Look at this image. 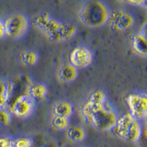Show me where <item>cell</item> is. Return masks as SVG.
Returning a JSON list of instances; mask_svg holds the SVG:
<instances>
[{
	"label": "cell",
	"mask_w": 147,
	"mask_h": 147,
	"mask_svg": "<svg viewBox=\"0 0 147 147\" xmlns=\"http://www.w3.org/2000/svg\"><path fill=\"white\" fill-rule=\"evenodd\" d=\"M34 24L52 42H63L73 38L77 32L75 24L60 22L47 12H42L34 17Z\"/></svg>",
	"instance_id": "1"
},
{
	"label": "cell",
	"mask_w": 147,
	"mask_h": 147,
	"mask_svg": "<svg viewBox=\"0 0 147 147\" xmlns=\"http://www.w3.org/2000/svg\"><path fill=\"white\" fill-rule=\"evenodd\" d=\"M108 8L100 1H89L82 6L80 12V21L90 27H99L107 24L109 18Z\"/></svg>",
	"instance_id": "2"
},
{
	"label": "cell",
	"mask_w": 147,
	"mask_h": 147,
	"mask_svg": "<svg viewBox=\"0 0 147 147\" xmlns=\"http://www.w3.org/2000/svg\"><path fill=\"white\" fill-rule=\"evenodd\" d=\"M115 136L128 142H136L142 136V127L139 121L134 119L129 113L118 118L117 122L111 129Z\"/></svg>",
	"instance_id": "3"
},
{
	"label": "cell",
	"mask_w": 147,
	"mask_h": 147,
	"mask_svg": "<svg viewBox=\"0 0 147 147\" xmlns=\"http://www.w3.org/2000/svg\"><path fill=\"white\" fill-rule=\"evenodd\" d=\"M118 120V116L107 104L91 114L89 124H92L100 131L112 129Z\"/></svg>",
	"instance_id": "4"
},
{
	"label": "cell",
	"mask_w": 147,
	"mask_h": 147,
	"mask_svg": "<svg viewBox=\"0 0 147 147\" xmlns=\"http://www.w3.org/2000/svg\"><path fill=\"white\" fill-rule=\"evenodd\" d=\"M35 107V100L32 99L28 94H21L17 96L13 101L6 105V108L19 119H27L30 116Z\"/></svg>",
	"instance_id": "5"
},
{
	"label": "cell",
	"mask_w": 147,
	"mask_h": 147,
	"mask_svg": "<svg viewBox=\"0 0 147 147\" xmlns=\"http://www.w3.org/2000/svg\"><path fill=\"white\" fill-rule=\"evenodd\" d=\"M5 35L10 38H18L27 32L29 28V20L26 16L15 13L4 21Z\"/></svg>",
	"instance_id": "6"
},
{
	"label": "cell",
	"mask_w": 147,
	"mask_h": 147,
	"mask_svg": "<svg viewBox=\"0 0 147 147\" xmlns=\"http://www.w3.org/2000/svg\"><path fill=\"white\" fill-rule=\"evenodd\" d=\"M135 22L133 16L127 10L121 8L114 9L110 12L107 23L114 31H123L130 28Z\"/></svg>",
	"instance_id": "7"
},
{
	"label": "cell",
	"mask_w": 147,
	"mask_h": 147,
	"mask_svg": "<svg viewBox=\"0 0 147 147\" xmlns=\"http://www.w3.org/2000/svg\"><path fill=\"white\" fill-rule=\"evenodd\" d=\"M129 114L134 119L140 121L147 115V97L145 94H131L127 97Z\"/></svg>",
	"instance_id": "8"
},
{
	"label": "cell",
	"mask_w": 147,
	"mask_h": 147,
	"mask_svg": "<svg viewBox=\"0 0 147 147\" xmlns=\"http://www.w3.org/2000/svg\"><path fill=\"white\" fill-rule=\"evenodd\" d=\"M94 55L91 50L85 46H78L71 51L69 56L70 64L76 69L88 66L93 61Z\"/></svg>",
	"instance_id": "9"
},
{
	"label": "cell",
	"mask_w": 147,
	"mask_h": 147,
	"mask_svg": "<svg viewBox=\"0 0 147 147\" xmlns=\"http://www.w3.org/2000/svg\"><path fill=\"white\" fill-rule=\"evenodd\" d=\"M48 88L47 85L40 82L30 83L27 86L26 93L34 100L43 99L47 94Z\"/></svg>",
	"instance_id": "10"
},
{
	"label": "cell",
	"mask_w": 147,
	"mask_h": 147,
	"mask_svg": "<svg viewBox=\"0 0 147 147\" xmlns=\"http://www.w3.org/2000/svg\"><path fill=\"white\" fill-rule=\"evenodd\" d=\"M132 45L135 52L141 56H146L147 40L146 33L141 32L134 35L132 38Z\"/></svg>",
	"instance_id": "11"
},
{
	"label": "cell",
	"mask_w": 147,
	"mask_h": 147,
	"mask_svg": "<svg viewBox=\"0 0 147 147\" xmlns=\"http://www.w3.org/2000/svg\"><path fill=\"white\" fill-rule=\"evenodd\" d=\"M73 105L67 100L57 101L54 104L53 111L55 115L69 118L73 113Z\"/></svg>",
	"instance_id": "12"
},
{
	"label": "cell",
	"mask_w": 147,
	"mask_h": 147,
	"mask_svg": "<svg viewBox=\"0 0 147 147\" xmlns=\"http://www.w3.org/2000/svg\"><path fill=\"white\" fill-rule=\"evenodd\" d=\"M78 75L77 69L71 64L63 66L59 72V77L63 82H70L76 80Z\"/></svg>",
	"instance_id": "13"
},
{
	"label": "cell",
	"mask_w": 147,
	"mask_h": 147,
	"mask_svg": "<svg viewBox=\"0 0 147 147\" xmlns=\"http://www.w3.org/2000/svg\"><path fill=\"white\" fill-rule=\"evenodd\" d=\"M67 137L74 142H80L85 138V131L80 126H73L68 129Z\"/></svg>",
	"instance_id": "14"
},
{
	"label": "cell",
	"mask_w": 147,
	"mask_h": 147,
	"mask_svg": "<svg viewBox=\"0 0 147 147\" xmlns=\"http://www.w3.org/2000/svg\"><path fill=\"white\" fill-rule=\"evenodd\" d=\"M19 57L22 62L27 65H35L38 59V54L34 51H25L22 52L19 55Z\"/></svg>",
	"instance_id": "15"
},
{
	"label": "cell",
	"mask_w": 147,
	"mask_h": 147,
	"mask_svg": "<svg viewBox=\"0 0 147 147\" xmlns=\"http://www.w3.org/2000/svg\"><path fill=\"white\" fill-rule=\"evenodd\" d=\"M52 125L56 129L63 130L68 128L69 125V119L65 116L55 115L52 119Z\"/></svg>",
	"instance_id": "16"
},
{
	"label": "cell",
	"mask_w": 147,
	"mask_h": 147,
	"mask_svg": "<svg viewBox=\"0 0 147 147\" xmlns=\"http://www.w3.org/2000/svg\"><path fill=\"white\" fill-rule=\"evenodd\" d=\"M88 100L95 103H106L107 97L105 93L103 90L101 89H97L90 94Z\"/></svg>",
	"instance_id": "17"
},
{
	"label": "cell",
	"mask_w": 147,
	"mask_h": 147,
	"mask_svg": "<svg viewBox=\"0 0 147 147\" xmlns=\"http://www.w3.org/2000/svg\"><path fill=\"white\" fill-rule=\"evenodd\" d=\"M11 121V113L6 107L0 108V125L6 127Z\"/></svg>",
	"instance_id": "18"
},
{
	"label": "cell",
	"mask_w": 147,
	"mask_h": 147,
	"mask_svg": "<svg viewBox=\"0 0 147 147\" xmlns=\"http://www.w3.org/2000/svg\"><path fill=\"white\" fill-rule=\"evenodd\" d=\"M33 140L29 137H22L13 140V147H32Z\"/></svg>",
	"instance_id": "19"
},
{
	"label": "cell",
	"mask_w": 147,
	"mask_h": 147,
	"mask_svg": "<svg viewBox=\"0 0 147 147\" xmlns=\"http://www.w3.org/2000/svg\"><path fill=\"white\" fill-rule=\"evenodd\" d=\"M0 147H13V140L9 138H0Z\"/></svg>",
	"instance_id": "20"
},
{
	"label": "cell",
	"mask_w": 147,
	"mask_h": 147,
	"mask_svg": "<svg viewBox=\"0 0 147 147\" xmlns=\"http://www.w3.org/2000/svg\"><path fill=\"white\" fill-rule=\"evenodd\" d=\"M128 3L134 5V6H143L144 4L146 3V2L144 0H138V1L133 0V1H128Z\"/></svg>",
	"instance_id": "21"
},
{
	"label": "cell",
	"mask_w": 147,
	"mask_h": 147,
	"mask_svg": "<svg viewBox=\"0 0 147 147\" xmlns=\"http://www.w3.org/2000/svg\"><path fill=\"white\" fill-rule=\"evenodd\" d=\"M5 36V30L4 22L0 19V38H2Z\"/></svg>",
	"instance_id": "22"
},
{
	"label": "cell",
	"mask_w": 147,
	"mask_h": 147,
	"mask_svg": "<svg viewBox=\"0 0 147 147\" xmlns=\"http://www.w3.org/2000/svg\"><path fill=\"white\" fill-rule=\"evenodd\" d=\"M1 82H2V81H1V80H0V84H1Z\"/></svg>",
	"instance_id": "23"
}]
</instances>
